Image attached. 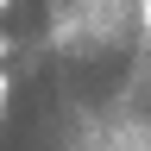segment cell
I'll return each mask as SVG.
<instances>
[{
    "instance_id": "cell-1",
    "label": "cell",
    "mask_w": 151,
    "mask_h": 151,
    "mask_svg": "<svg viewBox=\"0 0 151 151\" xmlns=\"http://www.w3.org/2000/svg\"><path fill=\"white\" fill-rule=\"evenodd\" d=\"M0 113H6V69H0Z\"/></svg>"
},
{
    "instance_id": "cell-2",
    "label": "cell",
    "mask_w": 151,
    "mask_h": 151,
    "mask_svg": "<svg viewBox=\"0 0 151 151\" xmlns=\"http://www.w3.org/2000/svg\"><path fill=\"white\" fill-rule=\"evenodd\" d=\"M6 6H13V0H0V13H6Z\"/></svg>"
}]
</instances>
